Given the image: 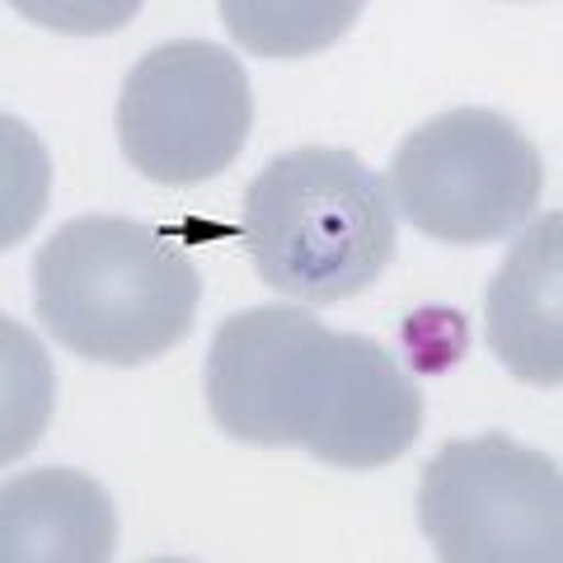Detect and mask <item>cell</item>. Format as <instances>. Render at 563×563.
I'll use <instances>...</instances> for the list:
<instances>
[{
	"label": "cell",
	"mask_w": 563,
	"mask_h": 563,
	"mask_svg": "<svg viewBox=\"0 0 563 563\" xmlns=\"http://www.w3.org/2000/svg\"><path fill=\"white\" fill-rule=\"evenodd\" d=\"M202 282L165 231L132 217H76L33 258V314L66 352L146 366L184 343Z\"/></svg>",
	"instance_id": "6da1fadb"
},
{
	"label": "cell",
	"mask_w": 563,
	"mask_h": 563,
	"mask_svg": "<svg viewBox=\"0 0 563 563\" xmlns=\"http://www.w3.org/2000/svg\"><path fill=\"white\" fill-rule=\"evenodd\" d=\"M390 188L343 146H296L244 188V244L273 291L310 306L362 296L395 263Z\"/></svg>",
	"instance_id": "7a4b0ae2"
},
{
	"label": "cell",
	"mask_w": 563,
	"mask_h": 563,
	"mask_svg": "<svg viewBox=\"0 0 563 563\" xmlns=\"http://www.w3.org/2000/svg\"><path fill=\"white\" fill-rule=\"evenodd\" d=\"M390 202L437 244H498L540 207L544 165L517 122L493 109H446L399 141Z\"/></svg>",
	"instance_id": "3957f363"
},
{
	"label": "cell",
	"mask_w": 563,
	"mask_h": 563,
	"mask_svg": "<svg viewBox=\"0 0 563 563\" xmlns=\"http://www.w3.org/2000/svg\"><path fill=\"white\" fill-rule=\"evenodd\" d=\"M418 526L446 563H559L563 474L507 432L461 437L422 465Z\"/></svg>",
	"instance_id": "277c9868"
},
{
	"label": "cell",
	"mask_w": 563,
	"mask_h": 563,
	"mask_svg": "<svg viewBox=\"0 0 563 563\" xmlns=\"http://www.w3.org/2000/svg\"><path fill=\"white\" fill-rule=\"evenodd\" d=\"M254 128V90L240 57L202 38H174L141 57L118 95V146L151 184L192 188L235 165Z\"/></svg>",
	"instance_id": "5b68a950"
},
{
	"label": "cell",
	"mask_w": 563,
	"mask_h": 563,
	"mask_svg": "<svg viewBox=\"0 0 563 563\" xmlns=\"http://www.w3.org/2000/svg\"><path fill=\"white\" fill-rule=\"evenodd\" d=\"M343 366V333L301 306H254L211 333L202 390L217 428L250 446H310Z\"/></svg>",
	"instance_id": "8992f818"
},
{
	"label": "cell",
	"mask_w": 563,
	"mask_h": 563,
	"mask_svg": "<svg viewBox=\"0 0 563 563\" xmlns=\"http://www.w3.org/2000/svg\"><path fill=\"white\" fill-rule=\"evenodd\" d=\"M484 339L517 380L559 390L563 380V217L544 211L517 235L484 296Z\"/></svg>",
	"instance_id": "52a82bcc"
},
{
	"label": "cell",
	"mask_w": 563,
	"mask_h": 563,
	"mask_svg": "<svg viewBox=\"0 0 563 563\" xmlns=\"http://www.w3.org/2000/svg\"><path fill=\"white\" fill-rule=\"evenodd\" d=\"M418 432L422 395L399 357L366 333H343L339 385L306 451L333 470H380L399 461L418 442Z\"/></svg>",
	"instance_id": "ba28073f"
},
{
	"label": "cell",
	"mask_w": 563,
	"mask_h": 563,
	"mask_svg": "<svg viewBox=\"0 0 563 563\" xmlns=\"http://www.w3.org/2000/svg\"><path fill=\"white\" fill-rule=\"evenodd\" d=\"M118 550L113 503L80 470H33L0 493L5 563H103Z\"/></svg>",
	"instance_id": "9c48e42d"
},
{
	"label": "cell",
	"mask_w": 563,
	"mask_h": 563,
	"mask_svg": "<svg viewBox=\"0 0 563 563\" xmlns=\"http://www.w3.org/2000/svg\"><path fill=\"white\" fill-rule=\"evenodd\" d=\"M362 14L357 0H221L231 38L258 57H306L343 38Z\"/></svg>",
	"instance_id": "30bf717a"
},
{
	"label": "cell",
	"mask_w": 563,
	"mask_h": 563,
	"mask_svg": "<svg viewBox=\"0 0 563 563\" xmlns=\"http://www.w3.org/2000/svg\"><path fill=\"white\" fill-rule=\"evenodd\" d=\"M0 339H5V422H0L5 442H0V461H20L47 428L57 380H52V366L29 329L0 320Z\"/></svg>",
	"instance_id": "8fae6325"
},
{
	"label": "cell",
	"mask_w": 563,
	"mask_h": 563,
	"mask_svg": "<svg viewBox=\"0 0 563 563\" xmlns=\"http://www.w3.org/2000/svg\"><path fill=\"white\" fill-rule=\"evenodd\" d=\"M5 225H0V250L33 231L47 202V155L33 141L20 118H5Z\"/></svg>",
	"instance_id": "7c38bea8"
},
{
	"label": "cell",
	"mask_w": 563,
	"mask_h": 563,
	"mask_svg": "<svg viewBox=\"0 0 563 563\" xmlns=\"http://www.w3.org/2000/svg\"><path fill=\"white\" fill-rule=\"evenodd\" d=\"M470 352V324L461 310L451 306H422L404 314L399 324V357L418 376H442L451 366H461Z\"/></svg>",
	"instance_id": "4fadbf2b"
}]
</instances>
